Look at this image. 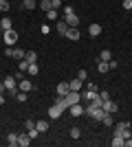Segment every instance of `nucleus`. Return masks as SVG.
<instances>
[{
    "label": "nucleus",
    "mask_w": 132,
    "mask_h": 147,
    "mask_svg": "<svg viewBox=\"0 0 132 147\" xmlns=\"http://www.w3.org/2000/svg\"><path fill=\"white\" fill-rule=\"evenodd\" d=\"M2 84H5V88H7V92H9V94H13V97L18 94V79H16L13 75L5 77V81H2Z\"/></svg>",
    "instance_id": "nucleus-1"
},
{
    "label": "nucleus",
    "mask_w": 132,
    "mask_h": 147,
    "mask_svg": "<svg viewBox=\"0 0 132 147\" xmlns=\"http://www.w3.org/2000/svg\"><path fill=\"white\" fill-rule=\"evenodd\" d=\"M64 99H66V105H75V103H79V101H82V94H79V92H75V90H68L66 92V94H64Z\"/></svg>",
    "instance_id": "nucleus-2"
},
{
    "label": "nucleus",
    "mask_w": 132,
    "mask_h": 147,
    "mask_svg": "<svg viewBox=\"0 0 132 147\" xmlns=\"http://www.w3.org/2000/svg\"><path fill=\"white\" fill-rule=\"evenodd\" d=\"M2 35H5V44H7V46H13V44L18 42V33H16L13 29L2 31Z\"/></svg>",
    "instance_id": "nucleus-3"
},
{
    "label": "nucleus",
    "mask_w": 132,
    "mask_h": 147,
    "mask_svg": "<svg viewBox=\"0 0 132 147\" xmlns=\"http://www.w3.org/2000/svg\"><path fill=\"white\" fill-rule=\"evenodd\" d=\"M66 37H68L70 42H77V40L82 37V33H79V29H77V26H68V31H66Z\"/></svg>",
    "instance_id": "nucleus-4"
},
{
    "label": "nucleus",
    "mask_w": 132,
    "mask_h": 147,
    "mask_svg": "<svg viewBox=\"0 0 132 147\" xmlns=\"http://www.w3.org/2000/svg\"><path fill=\"white\" fill-rule=\"evenodd\" d=\"M18 90H22V92H33V90H35V86H33L31 81H29V79L24 77V79H22V81L18 84Z\"/></svg>",
    "instance_id": "nucleus-5"
},
{
    "label": "nucleus",
    "mask_w": 132,
    "mask_h": 147,
    "mask_svg": "<svg viewBox=\"0 0 132 147\" xmlns=\"http://www.w3.org/2000/svg\"><path fill=\"white\" fill-rule=\"evenodd\" d=\"M101 108H104V110H106L108 114H114V112H117V108H119V105L114 103L112 99H106V101H104V105H101Z\"/></svg>",
    "instance_id": "nucleus-6"
},
{
    "label": "nucleus",
    "mask_w": 132,
    "mask_h": 147,
    "mask_svg": "<svg viewBox=\"0 0 132 147\" xmlns=\"http://www.w3.org/2000/svg\"><path fill=\"white\" fill-rule=\"evenodd\" d=\"M68 88H70V90H75V92H82V88H84V81L79 79V77H75L73 81H68Z\"/></svg>",
    "instance_id": "nucleus-7"
},
{
    "label": "nucleus",
    "mask_w": 132,
    "mask_h": 147,
    "mask_svg": "<svg viewBox=\"0 0 132 147\" xmlns=\"http://www.w3.org/2000/svg\"><path fill=\"white\" fill-rule=\"evenodd\" d=\"M79 94H82V101H84V103H88V101H93V99L97 97V90H82Z\"/></svg>",
    "instance_id": "nucleus-8"
},
{
    "label": "nucleus",
    "mask_w": 132,
    "mask_h": 147,
    "mask_svg": "<svg viewBox=\"0 0 132 147\" xmlns=\"http://www.w3.org/2000/svg\"><path fill=\"white\" fill-rule=\"evenodd\" d=\"M64 22L68 26H79V18H77V13H70V16H64Z\"/></svg>",
    "instance_id": "nucleus-9"
},
{
    "label": "nucleus",
    "mask_w": 132,
    "mask_h": 147,
    "mask_svg": "<svg viewBox=\"0 0 132 147\" xmlns=\"http://www.w3.org/2000/svg\"><path fill=\"white\" fill-rule=\"evenodd\" d=\"M62 108H60V105H51V108H49V119H60V117H62Z\"/></svg>",
    "instance_id": "nucleus-10"
},
{
    "label": "nucleus",
    "mask_w": 132,
    "mask_h": 147,
    "mask_svg": "<svg viewBox=\"0 0 132 147\" xmlns=\"http://www.w3.org/2000/svg\"><path fill=\"white\" fill-rule=\"evenodd\" d=\"M68 110H70V114H73V117H82V114H84V105H82V101H79V103H75V105H70Z\"/></svg>",
    "instance_id": "nucleus-11"
},
{
    "label": "nucleus",
    "mask_w": 132,
    "mask_h": 147,
    "mask_svg": "<svg viewBox=\"0 0 132 147\" xmlns=\"http://www.w3.org/2000/svg\"><path fill=\"white\" fill-rule=\"evenodd\" d=\"M88 35L90 37H99L101 35V24H90L88 26Z\"/></svg>",
    "instance_id": "nucleus-12"
},
{
    "label": "nucleus",
    "mask_w": 132,
    "mask_h": 147,
    "mask_svg": "<svg viewBox=\"0 0 132 147\" xmlns=\"http://www.w3.org/2000/svg\"><path fill=\"white\" fill-rule=\"evenodd\" d=\"M18 138H20V134H16V132L7 134V143H9V147H18Z\"/></svg>",
    "instance_id": "nucleus-13"
},
{
    "label": "nucleus",
    "mask_w": 132,
    "mask_h": 147,
    "mask_svg": "<svg viewBox=\"0 0 132 147\" xmlns=\"http://www.w3.org/2000/svg\"><path fill=\"white\" fill-rule=\"evenodd\" d=\"M18 145H20V147H29V145H31V136L26 134V132H24V134H20V138H18Z\"/></svg>",
    "instance_id": "nucleus-14"
},
{
    "label": "nucleus",
    "mask_w": 132,
    "mask_h": 147,
    "mask_svg": "<svg viewBox=\"0 0 132 147\" xmlns=\"http://www.w3.org/2000/svg\"><path fill=\"white\" fill-rule=\"evenodd\" d=\"M22 9H26V11H33L35 7H38V0H22Z\"/></svg>",
    "instance_id": "nucleus-15"
},
{
    "label": "nucleus",
    "mask_w": 132,
    "mask_h": 147,
    "mask_svg": "<svg viewBox=\"0 0 132 147\" xmlns=\"http://www.w3.org/2000/svg\"><path fill=\"white\" fill-rule=\"evenodd\" d=\"M55 29H57V33H60V35H66V31H68V24H66L64 20H57Z\"/></svg>",
    "instance_id": "nucleus-16"
},
{
    "label": "nucleus",
    "mask_w": 132,
    "mask_h": 147,
    "mask_svg": "<svg viewBox=\"0 0 132 147\" xmlns=\"http://www.w3.org/2000/svg\"><path fill=\"white\" fill-rule=\"evenodd\" d=\"M70 88H68V81H60V84H57V94H66V92H68Z\"/></svg>",
    "instance_id": "nucleus-17"
},
{
    "label": "nucleus",
    "mask_w": 132,
    "mask_h": 147,
    "mask_svg": "<svg viewBox=\"0 0 132 147\" xmlns=\"http://www.w3.org/2000/svg\"><path fill=\"white\" fill-rule=\"evenodd\" d=\"M26 73L31 75V77H35V75H40V66H38V61H33V64H29V70Z\"/></svg>",
    "instance_id": "nucleus-18"
},
{
    "label": "nucleus",
    "mask_w": 132,
    "mask_h": 147,
    "mask_svg": "<svg viewBox=\"0 0 132 147\" xmlns=\"http://www.w3.org/2000/svg\"><path fill=\"white\" fill-rule=\"evenodd\" d=\"M38 7H40V9H42L44 13L53 9V5H51V0H40V2H38Z\"/></svg>",
    "instance_id": "nucleus-19"
},
{
    "label": "nucleus",
    "mask_w": 132,
    "mask_h": 147,
    "mask_svg": "<svg viewBox=\"0 0 132 147\" xmlns=\"http://www.w3.org/2000/svg\"><path fill=\"white\" fill-rule=\"evenodd\" d=\"M0 29H2V31H9V29H13V24H11V18H2V20H0Z\"/></svg>",
    "instance_id": "nucleus-20"
},
{
    "label": "nucleus",
    "mask_w": 132,
    "mask_h": 147,
    "mask_svg": "<svg viewBox=\"0 0 132 147\" xmlns=\"http://www.w3.org/2000/svg\"><path fill=\"white\" fill-rule=\"evenodd\" d=\"M24 55H26V51H22V49H13V59H24Z\"/></svg>",
    "instance_id": "nucleus-21"
},
{
    "label": "nucleus",
    "mask_w": 132,
    "mask_h": 147,
    "mask_svg": "<svg viewBox=\"0 0 132 147\" xmlns=\"http://www.w3.org/2000/svg\"><path fill=\"white\" fill-rule=\"evenodd\" d=\"M123 141H126L123 136H114L112 141H110V145H112V147H123Z\"/></svg>",
    "instance_id": "nucleus-22"
},
{
    "label": "nucleus",
    "mask_w": 132,
    "mask_h": 147,
    "mask_svg": "<svg viewBox=\"0 0 132 147\" xmlns=\"http://www.w3.org/2000/svg\"><path fill=\"white\" fill-rule=\"evenodd\" d=\"M35 127H38L40 134H42V132H46V129H49V123H46V121H35Z\"/></svg>",
    "instance_id": "nucleus-23"
},
{
    "label": "nucleus",
    "mask_w": 132,
    "mask_h": 147,
    "mask_svg": "<svg viewBox=\"0 0 132 147\" xmlns=\"http://www.w3.org/2000/svg\"><path fill=\"white\" fill-rule=\"evenodd\" d=\"M26 134L31 136V138H38V136H40V129L35 127V125H33V127H29V129H26Z\"/></svg>",
    "instance_id": "nucleus-24"
},
{
    "label": "nucleus",
    "mask_w": 132,
    "mask_h": 147,
    "mask_svg": "<svg viewBox=\"0 0 132 147\" xmlns=\"http://www.w3.org/2000/svg\"><path fill=\"white\" fill-rule=\"evenodd\" d=\"M24 59L29 61V64H33V61H38V53H33V51H31V53H26V55H24Z\"/></svg>",
    "instance_id": "nucleus-25"
},
{
    "label": "nucleus",
    "mask_w": 132,
    "mask_h": 147,
    "mask_svg": "<svg viewBox=\"0 0 132 147\" xmlns=\"http://www.w3.org/2000/svg\"><path fill=\"white\" fill-rule=\"evenodd\" d=\"M101 123H104V125H114V119H112V114H108V112H106V117L101 119Z\"/></svg>",
    "instance_id": "nucleus-26"
},
{
    "label": "nucleus",
    "mask_w": 132,
    "mask_h": 147,
    "mask_svg": "<svg viewBox=\"0 0 132 147\" xmlns=\"http://www.w3.org/2000/svg\"><path fill=\"white\" fill-rule=\"evenodd\" d=\"M101 61H110L112 59V53H110V51H101V57H99Z\"/></svg>",
    "instance_id": "nucleus-27"
},
{
    "label": "nucleus",
    "mask_w": 132,
    "mask_h": 147,
    "mask_svg": "<svg viewBox=\"0 0 132 147\" xmlns=\"http://www.w3.org/2000/svg\"><path fill=\"white\" fill-rule=\"evenodd\" d=\"M97 68H99V73H108V70H110L108 61H101V59H99V66H97Z\"/></svg>",
    "instance_id": "nucleus-28"
},
{
    "label": "nucleus",
    "mask_w": 132,
    "mask_h": 147,
    "mask_svg": "<svg viewBox=\"0 0 132 147\" xmlns=\"http://www.w3.org/2000/svg\"><path fill=\"white\" fill-rule=\"evenodd\" d=\"M26 94H29V92H22V90H18V94H16V99H18L20 103H24V101H26Z\"/></svg>",
    "instance_id": "nucleus-29"
},
{
    "label": "nucleus",
    "mask_w": 132,
    "mask_h": 147,
    "mask_svg": "<svg viewBox=\"0 0 132 147\" xmlns=\"http://www.w3.org/2000/svg\"><path fill=\"white\" fill-rule=\"evenodd\" d=\"M46 18L49 20H57L60 16H57V9H51V11H46Z\"/></svg>",
    "instance_id": "nucleus-30"
},
{
    "label": "nucleus",
    "mask_w": 132,
    "mask_h": 147,
    "mask_svg": "<svg viewBox=\"0 0 132 147\" xmlns=\"http://www.w3.org/2000/svg\"><path fill=\"white\" fill-rule=\"evenodd\" d=\"M79 136H82V129H79V127H73V129H70V138H79Z\"/></svg>",
    "instance_id": "nucleus-31"
},
{
    "label": "nucleus",
    "mask_w": 132,
    "mask_h": 147,
    "mask_svg": "<svg viewBox=\"0 0 132 147\" xmlns=\"http://www.w3.org/2000/svg\"><path fill=\"white\" fill-rule=\"evenodd\" d=\"M18 68H20V70H24V73H26V70H29V61H26V59H20Z\"/></svg>",
    "instance_id": "nucleus-32"
},
{
    "label": "nucleus",
    "mask_w": 132,
    "mask_h": 147,
    "mask_svg": "<svg viewBox=\"0 0 132 147\" xmlns=\"http://www.w3.org/2000/svg\"><path fill=\"white\" fill-rule=\"evenodd\" d=\"M9 0H0V11H9Z\"/></svg>",
    "instance_id": "nucleus-33"
},
{
    "label": "nucleus",
    "mask_w": 132,
    "mask_h": 147,
    "mask_svg": "<svg viewBox=\"0 0 132 147\" xmlns=\"http://www.w3.org/2000/svg\"><path fill=\"white\" fill-rule=\"evenodd\" d=\"M62 11H64V16H70V13H75L70 5H64V7H62Z\"/></svg>",
    "instance_id": "nucleus-34"
},
{
    "label": "nucleus",
    "mask_w": 132,
    "mask_h": 147,
    "mask_svg": "<svg viewBox=\"0 0 132 147\" xmlns=\"http://www.w3.org/2000/svg\"><path fill=\"white\" fill-rule=\"evenodd\" d=\"M51 5H53V9H62L64 2H62V0H51Z\"/></svg>",
    "instance_id": "nucleus-35"
},
{
    "label": "nucleus",
    "mask_w": 132,
    "mask_h": 147,
    "mask_svg": "<svg viewBox=\"0 0 132 147\" xmlns=\"http://www.w3.org/2000/svg\"><path fill=\"white\" fill-rule=\"evenodd\" d=\"M16 79H20V81L24 79V70H20V68H18V70H16Z\"/></svg>",
    "instance_id": "nucleus-36"
},
{
    "label": "nucleus",
    "mask_w": 132,
    "mask_h": 147,
    "mask_svg": "<svg viewBox=\"0 0 132 147\" xmlns=\"http://www.w3.org/2000/svg\"><path fill=\"white\" fill-rule=\"evenodd\" d=\"M108 66H110V70H114V68L119 66V61H114V59H110V61H108Z\"/></svg>",
    "instance_id": "nucleus-37"
},
{
    "label": "nucleus",
    "mask_w": 132,
    "mask_h": 147,
    "mask_svg": "<svg viewBox=\"0 0 132 147\" xmlns=\"http://www.w3.org/2000/svg\"><path fill=\"white\" fill-rule=\"evenodd\" d=\"M77 77H79V79H86V77H88V73H86V70H79V73H77Z\"/></svg>",
    "instance_id": "nucleus-38"
},
{
    "label": "nucleus",
    "mask_w": 132,
    "mask_h": 147,
    "mask_svg": "<svg viewBox=\"0 0 132 147\" xmlns=\"http://www.w3.org/2000/svg\"><path fill=\"white\" fill-rule=\"evenodd\" d=\"M86 88H88V90H97V92H99V88H97V84H93V81H90V84H88Z\"/></svg>",
    "instance_id": "nucleus-39"
},
{
    "label": "nucleus",
    "mask_w": 132,
    "mask_h": 147,
    "mask_svg": "<svg viewBox=\"0 0 132 147\" xmlns=\"http://www.w3.org/2000/svg\"><path fill=\"white\" fill-rule=\"evenodd\" d=\"M99 97H101V99H104V101H106V99H110V94H108V92H106V90H101V92H99Z\"/></svg>",
    "instance_id": "nucleus-40"
},
{
    "label": "nucleus",
    "mask_w": 132,
    "mask_h": 147,
    "mask_svg": "<svg viewBox=\"0 0 132 147\" xmlns=\"http://www.w3.org/2000/svg\"><path fill=\"white\" fill-rule=\"evenodd\" d=\"M5 55H7V57H13V49H11V46H7V51H5Z\"/></svg>",
    "instance_id": "nucleus-41"
},
{
    "label": "nucleus",
    "mask_w": 132,
    "mask_h": 147,
    "mask_svg": "<svg viewBox=\"0 0 132 147\" xmlns=\"http://www.w3.org/2000/svg\"><path fill=\"white\" fill-rule=\"evenodd\" d=\"M123 9H132V0H123Z\"/></svg>",
    "instance_id": "nucleus-42"
},
{
    "label": "nucleus",
    "mask_w": 132,
    "mask_h": 147,
    "mask_svg": "<svg viewBox=\"0 0 132 147\" xmlns=\"http://www.w3.org/2000/svg\"><path fill=\"white\" fill-rule=\"evenodd\" d=\"M33 125H35V121H31V119H29V121L24 123V127H26V129H29V127H33Z\"/></svg>",
    "instance_id": "nucleus-43"
},
{
    "label": "nucleus",
    "mask_w": 132,
    "mask_h": 147,
    "mask_svg": "<svg viewBox=\"0 0 132 147\" xmlns=\"http://www.w3.org/2000/svg\"><path fill=\"white\" fill-rule=\"evenodd\" d=\"M123 145H126V147H132V136H130V138H126V141H123Z\"/></svg>",
    "instance_id": "nucleus-44"
},
{
    "label": "nucleus",
    "mask_w": 132,
    "mask_h": 147,
    "mask_svg": "<svg viewBox=\"0 0 132 147\" xmlns=\"http://www.w3.org/2000/svg\"><path fill=\"white\" fill-rule=\"evenodd\" d=\"M5 101H7V97H5V94H0V105H5Z\"/></svg>",
    "instance_id": "nucleus-45"
},
{
    "label": "nucleus",
    "mask_w": 132,
    "mask_h": 147,
    "mask_svg": "<svg viewBox=\"0 0 132 147\" xmlns=\"http://www.w3.org/2000/svg\"><path fill=\"white\" fill-rule=\"evenodd\" d=\"M7 92V88H5V84H0V94H5Z\"/></svg>",
    "instance_id": "nucleus-46"
}]
</instances>
